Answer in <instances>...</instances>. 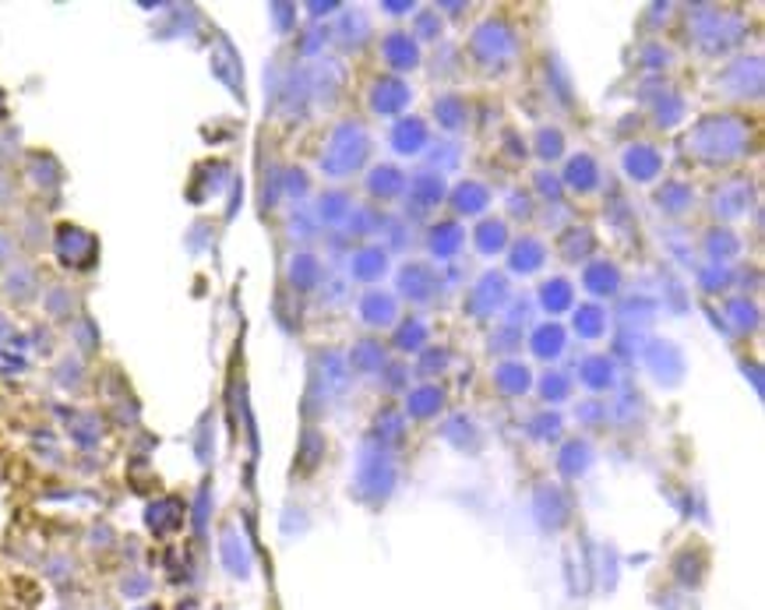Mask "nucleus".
<instances>
[{"instance_id":"1","label":"nucleus","mask_w":765,"mask_h":610,"mask_svg":"<svg viewBox=\"0 0 765 610\" xmlns=\"http://www.w3.org/2000/svg\"><path fill=\"white\" fill-rule=\"evenodd\" d=\"M92 251H95V244H92L89 233L74 230V226H63V230L57 233V258H60L63 265H71V269H85L89 258H92Z\"/></svg>"},{"instance_id":"4","label":"nucleus","mask_w":765,"mask_h":610,"mask_svg":"<svg viewBox=\"0 0 765 610\" xmlns=\"http://www.w3.org/2000/svg\"><path fill=\"white\" fill-rule=\"evenodd\" d=\"M8 293H11V301H28V296L36 293V275L28 269H14L8 275Z\"/></svg>"},{"instance_id":"2","label":"nucleus","mask_w":765,"mask_h":610,"mask_svg":"<svg viewBox=\"0 0 765 610\" xmlns=\"http://www.w3.org/2000/svg\"><path fill=\"white\" fill-rule=\"evenodd\" d=\"M222 565H227V572L230 575H236V578H247V572H251V554H247V547H244V540L236 537V529H227V533H222Z\"/></svg>"},{"instance_id":"8","label":"nucleus","mask_w":765,"mask_h":610,"mask_svg":"<svg viewBox=\"0 0 765 610\" xmlns=\"http://www.w3.org/2000/svg\"><path fill=\"white\" fill-rule=\"evenodd\" d=\"M0 114H4V92H0Z\"/></svg>"},{"instance_id":"5","label":"nucleus","mask_w":765,"mask_h":610,"mask_svg":"<svg viewBox=\"0 0 765 610\" xmlns=\"http://www.w3.org/2000/svg\"><path fill=\"white\" fill-rule=\"evenodd\" d=\"M127 578H131V583H120V593H124V597H146V593H149V575H141V572H135V575H127Z\"/></svg>"},{"instance_id":"7","label":"nucleus","mask_w":765,"mask_h":610,"mask_svg":"<svg viewBox=\"0 0 765 610\" xmlns=\"http://www.w3.org/2000/svg\"><path fill=\"white\" fill-rule=\"evenodd\" d=\"M135 610H159L155 603H146V607H135Z\"/></svg>"},{"instance_id":"3","label":"nucleus","mask_w":765,"mask_h":610,"mask_svg":"<svg viewBox=\"0 0 765 610\" xmlns=\"http://www.w3.org/2000/svg\"><path fill=\"white\" fill-rule=\"evenodd\" d=\"M146 519H149V529H152L155 537H166V533H177L181 523H184V515H181V505L166 497V502L149 505Z\"/></svg>"},{"instance_id":"6","label":"nucleus","mask_w":765,"mask_h":610,"mask_svg":"<svg viewBox=\"0 0 765 610\" xmlns=\"http://www.w3.org/2000/svg\"><path fill=\"white\" fill-rule=\"evenodd\" d=\"M11 198V187H8V180L0 177V201H8Z\"/></svg>"}]
</instances>
